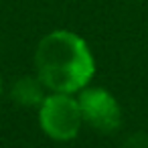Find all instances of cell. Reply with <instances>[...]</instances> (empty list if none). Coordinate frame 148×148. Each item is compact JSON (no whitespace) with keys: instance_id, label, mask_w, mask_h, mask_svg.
Instances as JSON below:
<instances>
[{"instance_id":"6da1fadb","label":"cell","mask_w":148,"mask_h":148,"mask_svg":"<svg viewBox=\"0 0 148 148\" xmlns=\"http://www.w3.org/2000/svg\"><path fill=\"white\" fill-rule=\"evenodd\" d=\"M35 73L49 91L79 93L95 73L87 43L71 31L45 35L35 49Z\"/></svg>"},{"instance_id":"7a4b0ae2","label":"cell","mask_w":148,"mask_h":148,"mask_svg":"<svg viewBox=\"0 0 148 148\" xmlns=\"http://www.w3.org/2000/svg\"><path fill=\"white\" fill-rule=\"evenodd\" d=\"M39 124L41 130L57 142H69L77 138L83 126V116L77 97L73 93L51 91L45 95L39 106Z\"/></svg>"},{"instance_id":"3957f363","label":"cell","mask_w":148,"mask_h":148,"mask_svg":"<svg viewBox=\"0 0 148 148\" xmlns=\"http://www.w3.org/2000/svg\"><path fill=\"white\" fill-rule=\"evenodd\" d=\"M83 124L97 132L110 134L122 126V108L118 99L103 87H83L77 95Z\"/></svg>"},{"instance_id":"277c9868","label":"cell","mask_w":148,"mask_h":148,"mask_svg":"<svg viewBox=\"0 0 148 148\" xmlns=\"http://www.w3.org/2000/svg\"><path fill=\"white\" fill-rule=\"evenodd\" d=\"M47 87L43 85V81L35 75H25V77H18L12 87H10V97L14 103L23 106V108H37L43 103L45 95H47Z\"/></svg>"},{"instance_id":"5b68a950","label":"cell","mask_w":148,"mask_h":148,"mask_svg":"<svg viewBox=\"0 0 148 148\" xmlns=\"http://www.w3.org/2000/svg\"><path fill=\"white\" fill-rule=\"evenodd\" d=\"M0 93H2V77H0Z\"/></svg>"}]
</instances>
